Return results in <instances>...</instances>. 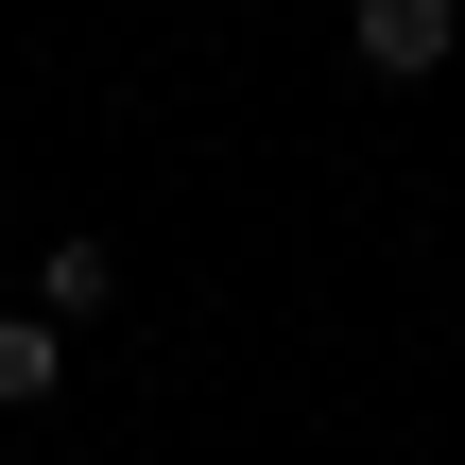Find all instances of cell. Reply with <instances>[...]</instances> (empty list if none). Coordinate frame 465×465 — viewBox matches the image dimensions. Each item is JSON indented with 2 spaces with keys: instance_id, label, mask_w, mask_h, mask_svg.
<instances>
[{
  "instance_id": "obj_1",
  "label": "cell",
  "mask_w": 465,
  "mask_h": 465,
  "mask_svg": "<svg viewBox=\"0 0 465 465\" xmlns=\"http://www.w3.org/2000/svg\"><path fill=\"white\" fill-rule=\"evenodd\" d=\"M449 35H465V0H345V52H362L380 86H431Z\"/></svg>"
},
{
  "instance_id": "obj_2",
  "label": "cell",
  "mask_w": 465,
  "mask_h": 465,
  "mask_svg": "<svg viewBox=\"0 0 465 465\" xmlns=\"http://www.w3.org/2000/svg\"><path fill=\"white\" fill-rule=\"evenodd\" d=\"M35 311H52V328H104V311H121V259H104V242H52V259H35Z\"/></svg>"
},
{
  "instance_id": "obj_3",
  "label": "cell",
  "mask_w": 465,
  "mask_h": 465,
  "mask_svg": "<svg viewBox=\"0 0 465 465\" xmlns=\"http://www.w3.org/2000/svg\"><path fill=\"white\" fill-rule=\"evenodd\" d=\"M52 380H69V328L52 311H0V414H35Z\"/></svg>"
}]
</instances>
